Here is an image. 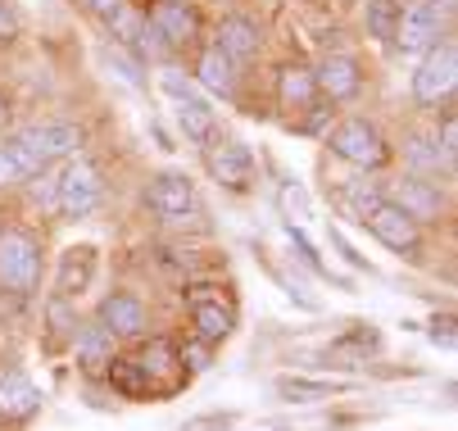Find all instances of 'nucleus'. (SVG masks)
<instances>
[{"label":"nucleus","instance_id":"nucleus-32","mask_svg":"<svg viewBox=\"0 0 458 431\" xmlns=\"http://www.w3.org/2000/svg\"><path fill=\"white\" fill-rule=\"evenodd\" d=\"M431 341L445 345V350H454V318H436L431 323Z\"/></svg>","mask_w":458,"mask_h":431},{"label":"nucleus","instance_id":"nucleus-4","mask_svg":"<svg viewBox=\"0 0 458 431\" xmlns=\"http://www.w3.org/2000/svg\"><path fill=\"white\" fill-rule=\"evenodd\" d=\"M363 227H372V236L381 241V245H390V250H395V255H404V259H422V232H418V223L395 205V200H377L372 205V214L363 218Z\"/></svg>","mask_w":458,"mask_h":431},{"label":"nucleus","instance_id":"nucleus-21","mask_svg":"<svg viewBox=\"0 0 458 431\" xmlns=\"http://www.w3.org/2000/svg\"><path fill=\"white\" fill-rule=\"evenodd\" d=\"M37 159L19 146V137H0V187H14L23 177H37Z\"/></svg>","mask_w":458,"mask_h":431},{"label":"nucleus","instance_id":"nucleus-16","mask_svg":"<svg viewBox=\"0 0 458 431\" xmlns=\"http://www.w3.org/2000/svg\"><path fill=\"white\" fill-rule=\"evenodd\" d=\"M259 46H264V32H259L254 19H245V14H227V19L218 23V50H223L227 59H254Z\"/></svg>","mask_w":458,"mask_h":431},{"label":"nucleus","instance_id":"nucleus-23","mask_svg":"<svg viewBox=\"0 0 458 431\" xmlns=\"http://www.w3.org/2000/svg\"><path fill=\"white\" fill-rule=\"evenodd\" d=\"M345 382H309V377H282L277 382V395L291 400V404H313V400H332L341 395Z\"/></svg>","mask_w":458,"mask_h":431},{"label":"nucleus","instance_id":"nucleus-14","mask_svg":"<svg viewBox=\"0 0 458 431\" xmlns=\"http://www.w3.org/2000/svg\"><path fill=\"white\" fill-rule=\"evenodd\" d=\"M91 277H96V250H91V245H73V250H64V259H59V277H55L59 300L82 295V291L91 286Z\"/></svg>","mask_w":458,"mask_h":431},{"label":"nucleus","instance_id":"nucleus-33","mask_svg":"<svg viewBox=\"0 0 458 431\" xmlns=\"http://www.w3.org/2000/svg\"><path fill=\"white\" fill-rule=\"evenodd\" d=\"M182 359H191L195 373H200V368H209V350H205V345H191V350H182Z\"/></svg>","mask_w":458,"mask_h":431},{"label":"nucleus","instance_id":"nucleus-9","mask_svg":"<svg viewBox=\"0 0 458 431\" xmlns=\"http://www.w3.org/2000/svg\"><path fill=\"white\" fill-rule=\"evenodd\" d=\"M445 37V19L431 0H418V5L400 10V23H395V46L404 55H427L436 41Z\"/></svg>","mask_w":458,"mask_h":431},{"label":"nucleus","instance_id":"nucleus-24","mask_svg":"<svg viewBox=\"0 0 458 431\" xmlns=\"http://www.w3.org/2000/svg\"><path fill=\"white\" fill-rule=\"evenodd\" d=\"M114 359V336L105 327H87L82 341H78V363L87 368V373H96V368H105Z\"/></svg>","mask_w":458,"mask_h":431},{"label":"nucleus","instance_id":"nucleus-10","mask_svg":"<svg viewBox=\"0 0 458 431\" xmlns=\"http://www.w3.org/2000/svg\"><path fill=\"white\" fill-rule=\"evenodd\" d=\"M205 164H209V177L218 182V187L250 191V182H254V155H250V146H241V141H214L205 150Z\"/></svg>","mask_w":458,"mask_h":431},{"label":"nucleus","instance_id":"nucleus-27","mask_svg":"<svg viewBox=\"0 0 458 431\" xmlns=\"http://www.w3.org/2000/svg\"><path fill=\"white\" fill-rule=\"evenodd\" d=\"M232 413H205V418H191L182 431H232Z\"/></svg>","mask_w":458,"mask_h":431},{"label":"nucleus","instance_id":"nucleus-6","mask_svg":"<svg viewBox=\"0 0 458 431\" xmlns=\"http://www.w3.org/2000/svg\"><path fill=\"white\" fill-rule=\"evenodd\" d=\"M146 205L164 223H186V218L200 214V196H195V182L186 173H159V177H150Z\"/></svg>","mask_w":458,"mask_h":431},{"label":"nucleus","instance_id":"nucleus-15","mask_svg":"<svg viewBox=\"0 0 458 431\" xmlns=\"http://www.w3.org/2000/svg\"><path fill=\"white\" fill-rule=\"evenodd\" d=\"M37 409H41V391L19 368H0V418H28Z\"/></svg>","mask_w":458,"mask_h":431},{"label":"nucleus","instance_id":"nucleus-29","mask_svg":"<svg viewBox=\"0 0 458 431\" xmlns=\"http://www.w3.org/2000/svg\"><path fill=\"white\" fill-rule=\"evenodd\" d=\"M14 37H19V14L0 0V41H14Z\"/></svg>","mask_w":458,"mask_h":431},{"label":"nucleus","instance_id":"nucleus-5","mask_svg":"<svg viewBox=\"0 0 458 431\" xmlns=\"http://www.w3.org/2000/svg\"><path fill=\"white\" fill-rule=\"evenodd\" d=\"M141 368V382H146V400L150 395H173L186 382V359L173 341H150L141 345V354H132Z\"/></svg>","mask_w":458,"mask_h":431},{"label":"nucleus","instance_id":"nucleus-35","mask_svg":"<svg viewBox=\"0 0 458 431\" xmlns=\"http://www.w3.org/2000/svg\"><path fill=\"white\" fill-rule=\"evenodd\" d=\"M5 123H10V100L0 96V128H5Z\"/></svg>","mask_w":458,"mask_h":431},{"label":"nucleus","instance_id":"nucleus-3","mask_svg":"<svg viewBox=\"0 0 458 431\" xmlns=\"http://www.w3.org/2000/svg\"><path fill=\"white\" fill-rule=\"evenodd\" d=\"M327 146H332V155H341L345 164L354 168H381L390 159V146L381 141V132L372 128L368 118H345L332 128V137H327Z\"/></svg>","mask_w":458,"mask_h":431},{"label":"nucleus","instance_id":"nucleus-12","mask_svg":"<svg viewBox=\"0 0 458 431\" xmlns=\"http://www.w3.org/2000/svg\"><path fill=\"white\" fill-rule=\"evenodd\" d=\"M96 327H105L109 336H141L146 332V304L137 295H127V291H114L100 304V323Z\"/></svg>","mask_w":458,"mask_h":431},{"label":"nucleus","instance_id":"nucleus-19","mask_svg":"<svg viewBox=\"0 0 458 431\" xmlns=\"http://www.w3.org/2000/svg\"><path fill=\"white\" fill-rule=\"evenodd\" d=\"M277 96H282L286 109H309L318 100V82H313V73L304 64H286L277 73Z\"/></svg>","mask_w":458,"mask_h":431},{"label":"nucleus","instance_id":"nucleus-8","mask_svg":"<svg viewBox=\"0 0 458 431\" xmlns=\"http://www.w3.org/2000/svg\"><path fill=\"white\" fill-rule=\"evenodd\" d=\"M454 82H458V50L454 41H436L422 59V69L413 73V96L422 105H440L454 91Z\"/></svg>","mask_w":458,"mask_h":431},{"label":"nucleus","instance_id":"nucleus-11","mask_svg":"<svg viewBox=\"0 0 458 431\" xmlns=\"http://www.w3.org/2000/svg\"><path fill=\"white\" fill-rule=\"evenodd\" d=\"M146 28H150L164 46H186V41L195 37V28H200V14H195L186 0H155Z\"/></svg>","mask_w":458,"mask_h":431},{"label":"nucleus","instance_id":"nucleus-28","mask_svg":"<svg viewBox=\"0 0 458 431\" xmlns=\"http://www.w3.org/2000/svg\"><path fill=\"white\" fill-rule=\"evenodd\" d=\"M409 155H413V164H427V168H440V164H445V168H449V159H445L440 150H427V141H418V137L409 141Z\"/></svg>","mask_w":458,"mask_h":431},{"label":"nucleus","instance_id":"nucleus-30","mask_svg":"<svg viewBox=\"0 0 458 431\" xmlns=\"http://www.w3.org/2000/svg\"><path fill=\"white\" fill-rule=\"evenodd\" d=\"M454 141H458V128H454V118H445V128H440V146H436V150H440L449 164H454V150H458Z\"/></svg>","mask_w":458,"mask_h":431},{"label":"nucleus","instance_id":"nucleus-17","mask_svg":"<svg viewBox=\"0 0 458 431\" xmlns=\"http://www.w3.org/2000/svg\"><path fill=\"white\" fill-rule=\"evenodd\" d=\"M395 205H400L413 223L440 218V191L431 187V182H418V177H409V182H400V187H395Z\"/></svg>","mask_w":458,"mask_h":431},{"label":"nucleus","instance_id":"nucleus-31","mask_svg":"<svg viewBox=\"0 0 458 431\" xmlns=\"http://www.w3.org/2000/svg\"><path fill=\"white\" fill-rule=\"evenodd\" d=\"M82 10H91V14H100V19H109V14H118L127 0H78Z\"/></svg>","mask_w":458,"mask_h":431},{"label":"nucleus","instance_id":"nucleus-25","mask_svg":"<svg viewBox=\"0 0 458 431\" xmlns=\"http://www.w3.org/2000/svg\"><path fill=\"white\" fill-rule=\"evenodd\" d=\"M400 0H368V32L377 41H395V23H400Z\"/></svg>","mask_w":458,"mask_h":431},{"label":"nucleus","instance_id":"nucleus-22","mask_svg":"<svg viewBox=\"0 0 458 431\" xmlns=\"http://www.w3.org/2000/svg\"><path fill=\"white\" fill-rule=\"evenodd\" d=\"M177 123H182V132L191 141H214V132H218V118H214V109L200 96H195V100H177Z\"/></svg>","mask_w":458,"mask_h":431},{"label":"nucleus","instance_id":"nucleus-2","mask_svg":"<svg viewBox=\"0 0 458 431\" xmlns=\"http://www.w3.org/2000/svg\"><path fill=\"white\" fill-rule=\"evenodd\" d=\"M100 196H105V182H100V168L91 164V159H69V168L64 173H55V209L64 214V218H87L96 205H100Z\"/></svg>","mask_w":458,"mask_h":431},{"label":"nucleus","instance_id":"nucleus-1","mask_svg":"<svg viewBox=\"0 0 458 431\" xmlns=\"http://www.w3.org/2000/svg\"><path fill=\"white\" fill-rule=\"evenodd\" d=\"M0 286L14 295H32L41 286V245L23 227L0 232Z\"/></svg>","mask_w":458,"mask_h":431},{"label":"nucleus","instance_id":"nucleus-13","mask_svg":"<svg viewBox=\"0 0 458 431\" xmlns=\"http://www.w3.org/2000/svg\"><path fill=\"white\" fill-rule=\"evenodd\" d=\"M313 82H318V91L327 100H354L359 87H363V73H359V64L350 55H327L322 69L313 73Z\"/></svg>","mask_w":458,"mask_h":431},{"label":"nucleus","instance_id":"nucleus-34","mask_svg":"<svg viewBox=\"0 0 458 431\" xmlns=\"http://www.w3.org/2000/svg\"><path fill=\"white\" fill-rule=\"evenodd\" d=\"M332 241H336V245H341V255H345V259H350V264H354V268H368V264H363V255H354V245H350V241H345V236H341V232H332Z\"/></svg>","mask_w":458,"mask_h":431},{"label":"nucleus","instance_id":"nucleus-18","mask_svg":"<svg viewBox=\"0 0 458 431\" xmlns=\"http://www.w3.org/2000/svg\"><path fill=\"white\" fill-rule=\"evenodd\" d=\"M191 323H195V336H200L205 345H214V341H227L232 336V309L223 300H195L191 304Z\"/></svg>","mask_w":458,"mask_h":431},{"label":"nucleus","instance_id":"nucleus-7","mask_svg":"<svg viewBox=\"0 0 458 431\" xmlns=\"http://www.w3.org/2000/svg\"><path fill=\"white\" fill-rule=\"evenodd\" d=\"M14 137L37 159V168H46L55 159H73L82 150V128H78V123H32V128H23Z\"/></svg>","mask_w":458,"mask_h":431},{"label":"nucleus","instance_id":"nucleus-20","mask_svg":"<svg viewBox=\"0 0 458 431\" xmlns=\"http://www.w3.org/2000/svg\"><path fill=\"white\" fill-rule=\"evenodd\" d=\"M200 82L209 87V91H218V96H232L236 91V59H227L218 46H209L205 55H200Z\"/></svg>","mask_w":458,"mask_h":431},{"label":"nucleus","instance_id":"nucleus-26","mask_svg":"<svg viewBox=\"0 0 458 431\" xmlns=\"http://www.w3.org/2000/svg\"><path fill=\"white\" fill-rule=\"evenodd\" d=\"M105 64L127 82V87H141V73H137V64H132V59H127L123 50H114V46H105Z\"/></svg>","mask_w":458,"mask_h":431}]
</instances>
